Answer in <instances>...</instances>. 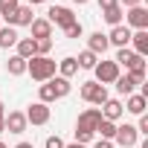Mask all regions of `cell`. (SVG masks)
Here are the masks:
<instances>
[{
    "label": "cell",
    "instance_id": "1",
    "mask_svg": "<svg viewBox=\"0 0 148 148\" xmlns=\"http://www.w3.org/2000/svg\"><path fill=\"white\" fill-rule=\"evenodd\" d=\"M26 73L35 79V82H49L55 73H58V61H52L49 55H32L29 61H26Z\"/></svg>",
    "mask_w": 148,
    "mask_h": 148
},
{
    "label": "cell",
    "instance_id": "12",
    "mask_svg": "<svg viewBox=\"0 0 148 148\" xmlns=\"http://www.w3.org/2000/svg\"><path fill=\"white\" fill-rule=\"evenodd\" d=\"M108 44H110V47H116V49L128 47V44H131V29H128L125 23L110 26V32H108Z\"/></svg>",
    "mask_w": 148,
    "mask_h": 148
},
{
    "label": "cell",
    "instance_id": "19",
    "mask_svg": "<svg viewBox=\"0 0 148 148\" xmlns=\"http://www.w3.org/2000/svg\"><path fill=\"white\" fill-rule=\"evenodd\" d=\"M102 18H105V23H110V26H119L122 21H125V9L116 3V6H108V9H102Z\"/></svg>",
    "mask_w": 148,
    "mask_h": 148
},
{
    "label": "cell",
    "instance_id": "34",
    "mask_svg": "<svg viewBox=\"0 0 148 148\" xmlns=\"http://www.w3.org/2000/svg\"><path fill=\"white\" fill-rule=\"evenodd\" d=\"M122 9H134V6H142V0H119Z\"/></svg>",
    "mask_w": 148,
    "mask_h": 148
},
{
    "label": "cell",
    "instance_id": "21",
    "mask_svg": "<svg viewBox=\"0 0 148 148\" xmlns=\"http://www.w3.org/2000/svg\"><path fill=\"white\" fill-rule=\"evenodd\" d=\"M15 55H21L23 61H29L32 55H35V38H18V44H15Z\"/></svg>",
    "mask_w": 148,
    "mask_h": 148
},
{
    "label": "cell",
    "instance_id": "39",
    "mask_svg": "<svg viewBox=\"0 0 148 148\" xmlns=\"http://www.w3.org/2000/svg\"><path fill=\"white\" fill-rule=\"evenodd\" d=\"M44 0H26V6H41Z\"/></svg>",
    "mask_w": 148,
    "mask_h": 148
},
{
    "label": "cell",
    "instance_id": "6",
    "mask_svg": "<svg viewBox=\"0 0 148 148\" xmlns=\"http://www.w3.org/2000/svg\"><path fill=\"white\" fill-rule=\"evenodd\" d=\"M125 26L131 32H139V29H148V9L145 6H134L125 12Z\"/></svg>",
    "mask_w": 148,
    "mask_h": 148
},
{
    "label": "cell",
    "instance_id": "17",
    "mask_svg": "<svg viewBox=\"0 0 148 148\" xmlns=\"http://www.w3.org/2000/svg\"><path fill=\"white\" fill-rule=\"evenodd\" d=\"M79 73V61H76V55H64L61 61H58V73L55 76H61V79H73Z\"/></svg>",
    "mask_w": 148,
    "mask_h": 148
},
{
    "label": "cell",
    "instance_id": "23",
    "mask_svg": "<svg viewBox=\"0 0 148 148\" xmlns=\"http://www.w3.org/2000/svg\"><path fill=\"white\" fill-rule=\"evenodd\" d=\"M6 73H9V76H23V73H26V61H23L21 55H9V61H6Z\"/></svg>",
    "mask_w": 148,
    "mask_h": 148
},
{
    "label": "cell",
    "instance_id": "9",
    "mask_svg": "<svg viewBox=\"0 0 148 148\" xmlns=\"http://www.w3.org/2000/svg\"><path fill=\"white\" fill-rule=\"evenodd\" d=\"M32 21H35V12H32V6L21 3V6H18V9H15V12L6 18V26H15V29H18V26H29Z\"/></svg>",
    "mask_w": 148,
    "mask_h": 148
},
{
    "label": "cell",
    "instance_id": "33",
    "mask_svg": "<svg viewBox=\"0 0 148 148\" xmlns=\"http://www.w3.org/2000/svg\"><path fill=\"white\" fill-rule=\"evenodd\" d=\"M134 128H136V134H148V116L142 113V116H139V122H136Z\"/></svg>",
    "mask_w": 148,
    "mask_h": 148
},
{
    "label": "cell",
    "instance_id": "16",
    "mask_svg": "<svg viewBox=\"0 0 148 148\" xmlns=\"http://www.w3.org/2000/svg\"><path fill=\"white\" fill-rule=\"evenodd\" d=\"M136 55H148V29H139V32H131V44H128Z\"/></svg>",
    "mask_w": 148,
    "mask_h": 148
},
{
    "label": "cell",
    "instance_id": "28",
    "mask_svg": "<svg viewBox=\"0 0 148 148\" xmlns=\"http://www.w3.org/2000/svg\"><path fill=\"white\" fill-rule=\"evenodd\" d=\"M18 6H21V0H0V21H6Z\"/></svg>",
    "mask_w": 148,
    "mask_h": 148
},
{
    "label": "cell",
    "instance_id": "35",
    "mask_svg": "<svg viewBox=\"0 0 148 148\" xmlns=\"http://www.w3.org/2000/svg\"><path fill=\"white\" fill-rule=\"evenodd\" d=\"M93 148H116V145H113L110 139H96V142H93Z\"/></svg>",
    "mask_w": 148,
    "mask_h": 148
},
{
    "label": "cell",
    "instance_id": "29",
    "mask_svg": "<svg viewBox=\"0 0 148 148\" xmlns=\"http://www.w3.org/2000/svg\"><path fill=\"white\" fill-rule=\"evenodd\" d=\"M49 49H52V38H41V41H35V55H49Z\"/></svg>",
    "mask_w": 148,
    "mask_h": 148
},
{
    "label": "cell",
    "instance_id": "22",
    "mask_svg": "<svg viewBox=\"0 0 148 148\" xmlns=\"http://www.w3.org/2000/svg\"><path fill=\"white\" fill-rule=\"evenodd\" d=\"M49 84H52L55 99H64V96H70V90H73L70 79H61V76H52V79H49Z\"/></svg>",
    "mask_w": 148,
    "mask_h": 148
},
{
    "label": "cell",
    "instance_id": "37",
    "mask_svg": "<svg viewBox=\"0 0 148 148\" xmlns=\"http://www.w3.org/2000/svg\"><path fill=\"white\" fill-rule=\"evenodd\" d=\"M64 148H87V145H79V142H64Z\"/></svg>",
    "mask_w": 148,
    "mask_h": 148
},
{
    "label": "cell",
    "instance_id": "24",
    "mask_svg": "<svg viewBox=\"0 0 148 148\" xmlns=\"http://www.w3.org/2000/svg\"><path fill=\"white\" fill-rule=\"evenodd\" d=\"M76 61H79V70H93V67L99 64V55H93L90 49H82V52L76 55Z\"/></svg>",
    "mask_w": 148,
    "mask_h": 148
},
{
    "label": "cell",
    "instance_id": "36",
    "mask_svg": "<svg viewBox=\"0 0 148 148\" xmlns=\"http://www.w3.org/2000/svg\"><path fill=\"white\" fill-rule=\"evenodd\" d=\"M119 0H99V9H108V6H116Z\"/></svg>",
    "mask_w": 148,
    "mask_h": 148
},
{
    "label": "cell",
    "instance_id": "14",
    "mask_svg": "<svg viewBox=\"0 0 148 148\" xmlns=\"http://www.w3.org/2000/svg\"><path fill=\"white\" fill-rule=\"evenodd\" d=\"M125 113H134V116H142L145 113V108H148V99L142 96V93H131V96H125Z\"/></svg>",
    "mask_w": 148,
    "mask_h": 148
},
{
    "label": "cell",
    "instance_id": "3",
    "mask_svg": "<svg viewBox=\"0 0 148 148\" xmlns=\"http://www.w3.org/2000/svg\"><path fill=\"white\" fill-rule=\"evenodd\" d=\"M79 93H82V99H84L87 105H96V108H102V105L110 99V96H108V87L99 84V82H93V79H90V82H82V90H79Z\"/></svg>",
    "mask_w": 148,
    "mask_h": 148
},
{
    "label": "cell",
    "instance_id": "7",
    "mask_svg": "<svg viewBox=\"0 0 148 148\" xmlns=\"http://www.w3.org/2000/svg\"><path fill=\"white\" fill-rule=\"evenodd\" d=\"M136 139H139V134H136V128H134L131 122H125V125H116L113 145H119V148H134V145H136Z\"/></svg>",
    "mask_w": 148,
    "mask_h": 148
},
{
    "label": "cell",
    "instance_id": "13",
    "mask_svg": "<svg viewBox=\"0 0 148 148\" xmlns=\"http://www.w3.org/2000/svg\"><path fill=\"white\" fill-rule=\"evenodd\" d=\"M99 110H102V119H110V122H116V125H119V119L125 116V105H122V99H108Z\"/></svg>",
    "mask_w": 148,
    "mask_h": 148
},
{
    "label": "cell",
    "instance_id": "26",
    "mask_svg": "<svg viewBox=\"0 0 148 148\" xmlns=\"http://www.w3.org/2000/svg\"><path fill=\"white\" fill-rule=\"evenodd\" d=\"M113 84H116V93H122V96H131V93H136V84L131 82V76H128V73H125V76H119Z\"/></svg>",
    "mask_w": 148,
    "mask_h": 148
},
{
    "label": "cell",
    "instance_id": "40",
    "mask_svg": "<svg viewBox=\"0 0 148 148\" xmlns=\"http://www.w3.org/2000/svg\"><path fill=\"white\" fill-rule=\"evenodd\" d=\"M0 116H6V105H3V99H0Z\"/></svg>",
    "mask_w": 148,
    "mask_h": 148
},
{
    "label": "cell",
    "instance_id": "20",
    "mask_svg": "<svg viewBox=\"0 0 148 148\" xmlns=\"http://www.w3.org/2000/svg\"><path fill=\"white\" fill-rule=\"evenodd\" d=\"M18 29L15 26H0V49H12L18 44Z\"/></svg>",
    "mask_w": 148,
    "mask_h": 148
},
{
    "label": "cell",
    "instance_id": "42",
    "mask_svg": "<svg viewBox=\"0 0 148 148\" xmlns=\"http://www.w3.org/2000/svg\"><path fill=\"white\" fill-rule=\"evenodd\" d=\"M6 131V122H3V116H0V134H3Z\"/></svg>",
    "mask_w": 148,
    "mask_h": 148
},
{
    "label": "cell",
    "instance_id": "30",
    "mask_svg": "<svg viewBox=\"0 0 148 148\" xmlns=\"http://www.w3.org/2000/svg\"><path fill=\"white\" fill-rule=\"evenodd\" d=\"M96 139V134H90V131H84V128H76V142L79 145H87V142H93Z\"/></svg>",
    "mask_w": 148,
    "mask_h": 148
},
{
    "label": "cell",
    "instance_id": "31",
    "mask_svg": "<svg viewBox=\"0 0 148 148\" xmlns=\"http://www.w3.org/2000/svg\"><path fill=\"white\" fill-rule=\"evenodd\" d=\"M64 35H67V38H82V35H84V26L76 21V23H70V26L64 29Z\"/></svg>",
    "mask_w": 148,
    "mask_h": 148
},
{
    "label": "cell",
    "instance_id": "27",
    "mask_svg": "<svg viewBox=\"0 0 148 148\" xmlns=\"http://www.w3.org/2000/svg\"><path fill=\"white\" fill-rule=\"evenodd\" d=\"M38 102H44V105H52V102H55V93H52V84H49V82H44V84L38 87Z\"/></svg>",
    "mask_w": 148,
    "mask_h": 148
},
{
    "label": "cell",
    "instance_id": "10",
    "mask_svg": "<svg viewBox=\"0 0 148 148\" xmlns=\"http://www.w3.org/2000/svg\"><path fill=\"white\" fill-rule=\"evenodd\" d=\"M99 122H102V110H99V108H87V110H82V113H79L76 128H84V131L96 134V125H99Z\"/></svg>",
    "mask_w": 148,
    "mask_h": 148
},
{
    "label": "cell",
    "instance_id": "8",
    "mask_svg": "<svg viewBox=\"0 0 148 148\" xmlns=\"http://www.w3.org/2000/svg\"><path fill=\"white\" fill-rule=\"evenodd\" d=\"M23 113H26V122H29V125H47L49 116H52L49 105H44V102H32Z\"/></svg>",
    "mask_w": 148,
    "mask_h": 148
},
{
    "label": "cell",
    "instance_id": "38",
    "mask_svg": "<svg viewBox=\"0 0 148 148\" xmlns=\"http://www.w3.org/2000/svg\"><path fill=\"white\" fill-rule=\"evenodd\" d=\"M15 148H35V145H32V142H18Z\"/></svg>",
    "mask_w": 148,
    "mask_h": 148
},
{
    "label": "cell",
    "instance_id": "25",
    "mask_svg": "<svg viewBox=\"0 0 148 148\" xmlns=\"http://www.w3.org/2000/svg\"><path fill=\"white\" fill-rule=\"evenodd\" d=\"M113 134H116V122L102 119V122L96 125V136H99V139H110V142H113Z\"/></svg>",
    "mask_w": 148,
    "mask_h": 148
},
{
    "label": "cell",
    "instance_id": "32",
    "mask_svg": "<svg viewBox=\"0 0 148 148\" xmlns=\"http://www.w3.org/2000/svg\"><path fill=\"white\" fill-rule=\"evenodd\" d=\"M44 148H64V139H61L58 134H49L47 142H44Z\"/></svg>",
    "mask_w": 148,
    "mask_h": 148
},
{
    "label": "cell",
    "instance_id": "2",
    "mask_svg": "<svg viewBox=\"0 0 148 148\" xmlns=\"http://www.w3.org/2000/svg\"><path fill=\"white\" fill-rule=\"evenodd\" d=\"M113 61L119 64V70L125 67V73H145V58L142 55H136L131 47H122V49H116V55H113Z\"/></svg>",
    "mask_w": 148,
    "mask_h": 148
},
{
    "label": "cell",
    "instance_id": "15",
    "mask_svg": "<svg viewBox=\"0 0 148 148\" xmlns=\"http://www.w3.org/2000/svg\"><path fill=\"white\" fill-rule=\"evenodd\" d=\"M108 47H110V44H108V35H105V32H93V35L87 38V49H90L93 55H99V58L108 52Z\"/></svg>",
    "mask_w": 148,
    "mask_h": 148
},
{
    "label": "cell",
    "instance_id": "4",
    "mask_svg": "<svg viewBox=\"0 0 148 148\" xmlns=\"http://www.w3.org/2000/svg\"><path fill=\"white\" fill-rule=\"evenodd\" d=\"M93 73H96L93 82H99V84H113V82L122 76V70H119L116 61H102V58H99V64L93 67Z\"/></svg>",
    "mask_w": 148,
    "mask_h": 148
},
{
    "label": "cell",
    "instance_id": "11",
    "mask_svg": "<svg viewBox=\"0 0 148 148\" xmlns=\"http://www.w3.org/2000/svg\"><path fill=\"white\" fill-rule=\"evenodd\" d=\"M3 122H6V131H9V134H23V131L29 128L23 110H9V113L3 116Z\"/></svg>",
    "mask_w": 148,
    "mask_h": 148
},
{
    "label": "cell",
    "instance_id": "41",
    "mask_svg": "<svg viewBox=\"0 0 148 148\" xmlns=\"http://www.w3.org/2000/svg\"><path fill=\"white\" fill-rule=\"evenodd\" d=\"M73 3H76V6H84V3H90V0H73Z\"/></svg>",
    "mask_w": 148,
    "mask_h": 148
},
{
    "label": "cell",
    "instance_id": "5",
    "mask_svg": "<svg viewBox=\"0 0 148 148\" xmlns=\"http://www.w3.org/2000/svg\"><path fill=\"white\" fill-rule=\"evenodd\" d=\"M47 21H49L52 26H61V29H67L70 23H76L79 18L73 15V9H70V6H49V12H47Z\"/></svg>",
    "mask_w": 148,
    "mask_h": 148
},
{
    "label": "cell",
    "instance_id": "43",
    "mask_svg": "<svg viewBox=\"0 0 148 148\" xmlns=\"http://www.w3.org/2000/svg\"><path fill=\"white\" fill-rule=\"evenodd\" d=\"M0 148H6V142H3V139H0Z\"/></svg>",
    "mask_w": 148,
    "mask_h": 148
},
{
    "label": "cell",
    "instance_id": "18",
    "mask_svg": "<svg viewBox=\"0 0 148 148\" xmlns=\"http://www.w3.org/2000/svg\"><path fill=\"white\" fill-rule=\"evenodd\" d=\"M29 29H32V38H35V41H41V38H52V23H49L47 18H35V21L29 23Z\"/></svg>",
    "mask_w": 148,
    "mask_h": 148
}]
</instances>
